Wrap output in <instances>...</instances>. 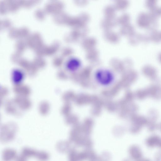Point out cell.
Returning a JSON list of instances; mask_svg holds the SVG:
<instances>
[{
    "label": "cell",
    "mask_w": 161,
    "mask_h": 161,
    "mask_svg": "<svg viewBox=\"0 0 161 161\" xmlns=\"http://www.w3.org/2000/svg\"><path fill=\"white\" fill-rule=\"evenodd\" d=\"M95 78L98 84L104 86L111 84L114 79L113 73L109 70L104 69L97 70L95 74Z\"/></svg>",
    "instance_id": "obj_1"
},
{
    "label": "cell",
    "mask_w": 161,
    "mask_h": 161,
    "mask_svg": "<svg viewBox=\"0 0 161 161\" xmlns=\"http://www.w3.org/2000/svg\"><path fill=\"white\" fill-rule=\"evenodd\" d=\"M155 19L153 18L150 14L142 13L138 16V23L141 27L150 28L151 25L155 24Z\"/></svg>",
    "instance_id": "obj_2"
},
{
    "label": "cell",
    "mask_w": 161,
    "mask_h": 161,
    "mask_svg": "<svg viewBox=\"0 0 161 161\" xmlns=\"http://www.w3.org/2000/svg\"><path fill=\"white\" fill-rule=\"evenodd\" d=\"M148 97L156 100H161V86L153 84L146 88Z\"/></svg>",
    "instance_id": "obj_3"
},
{
    "label": "cell",
    "mask_w": 161,
    "mask_h": 161,
    "mask_svg": "<svg viewBox=\"0 0 161 161\" xmlns=\"http://www.w3.org/2000/svg\"><path fill=\"white\" fill-rule=\"evenodd\" d=\"M142 72L145 76L152 80L157 77V72L156 69L150 65L144 66L142 69Z\"/></svg>",
    "instance_id": "obj_4"
},
{
    "label": "cell",
    "mask_w": 161,
    "mask_h": 161,
    "mask_svg": "<svg viewBox=\"0 0 161 161\" xmlns=\"http://www.w3.org/2000/svg\"><path fill=\"white\" fill-rule=\"evenodd\" d=\"M16 152L12 149H5L3 154V161H12L15 160L17 157Z\"/></svg>",
    "instance_id": "obj_5"
},
{
    "label": "cell",
    "mask_w": 161,
    "mask_h": 161,
    "mask_svg": "<svg viewBox=\"0 0 161 161\" xmlns=\"http://www.w3.org/2000/svg\"><path fill=\"white\" fill-rule=\"evenodd\" d=\"M37 152L35 150L28 148H24L21 153V155L27 158L36 157Z\"/></svg>",
    "instance_id": "obj_6"
},
{
    "label": "cell",
    "mask_w": 161,
    "mask_h": 161,
    "mask_svg": "<svg viewBox=\"0 0 161 161\" xmlns=\"http://www.w3.org/2000/svg\"><path fill=\"white\" fill-rule=\"evenodd\" d=\"M158 116L157 111L154 109H151L148 113L147 118L148 122H155L157 119Z\"/></svg>",
    "instance_id": "obj_7"
},
{
    "label": "cell",
    "mask_w": 161,
    "mask_h": 161,
    "mask_svg": "<svg viewBox=\"0 0 161 161\" xmlns=\"http://www.w3.org/2000/svg\"><path fill=\"white\" fill-rule=\"evenodd\" d=\"M23 74L19 70H15L13 73V79L14 82L15 83H19L23 79Z\"/></svg>",
    "instance_id": "obj_8"
},
{
    "label": "cell",
    "mask_w": 161,
    "mask_h": 161,
    "mask_svg": "<svg viewBox=\"0 0 161 161\" xmlns=\"http://www.w3.org/2000/svg\"><path fill=\"white\" fill-rule=\"evenodd\" d=\"M80 65L79 62L75 59L70 60L68 63L67 67L71 70H75L77 69Z\"/></svg>",
    "instance_id": "obj_9"
},
{
    "label": "cell",
    "mask_w": 161,
    "mask_h": 161,
    "mask_svg": "<svg viewBox=\"0 0 161 161\" xmlns=\"http://www.w3.org/2000/svg\"><path fill=\"white\" fill-rule=\"evenodd\" d=\"M36 157L40 161H46L49 158V155L44 151L37 152Z\"/></svg>",
    "instance_id": "obj_10"
},
{
    "label": "cell",
    "mask_w": 161,
    "mask_h": 161,
    "mask_svg": "<svg viewBox=\"0 0 161 161\" xmlns=\"http://www.w3.org/2000/svg\"><path fill=\"white\" fill-rule=\"evenodd\" d=\"M136 96L137 99L140 100L144 99L148 97L146 88L138 90L136 93Z\"/></svg>",
    "instance_id": "obj_11"
},
{
    "label": "cell",
    "mask_w": 161,
    "mask_h": 161,
    "mask_svg": "<svg viewBox=\"0 0 161 161\" xmlns=\"http://www.w3.org/2000/svg\"><path fill=\"white\" fill-rule=\"evenodd\" d=\"M149 14L153 18L156 19V18L161 15V8L156 6L151 9Z\"/></svg>",
    "instance_id": "obj_12"
},
{
    "label": "cell",
    "mask_w": 161,
    "mask_h": 161,
    "mask_svg": "<svg viewBox=\"0 0 161 161\" xmlns=\"http://www.w3.org/2000/svg\"><path fill=\"white\" fill-rule=\"evenodd\" d=\"M150 38L155 42H158L161 40L160 32L156 31H153L151 33Z\"/></svg>",
    "instance_id": "obj_13"
},
{
    "label": "cell",
    "mask_w": 161,
    "mask_h": 161,
    "mask_svg": "<svg viewBox=\"0 0 161 161\" xmlns=\"http://www.w3.org/2000/svg\"><path fill=\"white\" fill-rule=\"evenodd\" d=\"M156 4V1L154 0H148L146 3L147 7L151 9L155 7Z\"/></svg>",
    "instance_id": "obj_14"
},
{
    "label": "cell",
    "mask_w": 161,
    "mask_h": 161,
    "mask_svg": "<svg viewBox=\"0 0 161 161\" xmlns=\"http://www.w3.org/2000/svg\"><path fill=\"white\" fill-rule=\"evenodd\" d=\"M15 161H27V158L21 154L17 156L15 160Z\"/></svg>",
    "instance_id": "obj_15"
},
{
    "label": "cell",
    "mask_w": 161,
    "mask_h": 161,
    "mask_svg": "<svg viewBox=\"0 0 161 161\" xmlns=\"http://www.w3.org/2000/svg\"><path fill=\"white\" fill-rule=\"evenodd\" d=\"M159 61L161 63V53H160L158 56Z\"/></svg>",
    "instance_id": "obj_16"
},
{
    "label": "cell",
    "mask_w": 161,
    "mask_h": 161,
    "mask_svg": "<svg viewBox=\"0 0 161 161\" xmlns=\"http://www.w3.org/2000/svg\"><path fill=\"white\" fill-rule=\"evenodd\" d=\"M161 36V32H160Z\"/></svg>",
    "instance_id": "obj_17"
},
{
    "label": "cell",
    "mask_w": 161,
    "mask_h": 161,
    "mask_svg": "<svg viewBox=\"0 0 161 161\" xmlns=\"http://www.w3.org/2000/svg\"><path fill=\"white\" fill-rule=\"evenodd\" d=\"M160 125H161V124H160Z\"/></svg>",
    "instance_id": "obj_18"
}]
</instances>
